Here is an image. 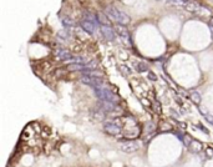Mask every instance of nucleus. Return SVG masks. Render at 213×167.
<instances>
[{
	"label": "nucleus",
	"instance_id": "nucleus-1",
	"mask_svg": "<svg viewBox=\"0 0 213 167\" xmlns=\"http://www.w3.org/2000/svg\"><path fill=\"white\" fill-rule=\"evenodd\" d=\"M105 12H106V16H107L109 19H111V20H113V21H116L117 24L126 25L130 21V16L126 14V12H124L122 10H120L117 8L109 6V8H106Z\"/></svg>",
	"mask_w": 213,
	"mask_h": 167
},
{
	"label": "nucleus",
	"instance_id": "nucleus-2",
	"mask_svg": "<svg viewBox=\"0 0 213 167\" xmlns=\"http://www.w3.org/2000/svg\"><path fill=\"white\" fill-rule=\"evenodd\" d=\"M95 90V94L96 96L101 100V101H107V102H113V104H116V102L118 101V97L117 95H115L110 89L105 87V86H97L94 89Z\"/></svg>",
	"mask_w": 213,
	"mask_h": 167
},
{
	"label": "nucleus",
	"instance_id": "nucleus-3",
	"mask_svg": "<svg viewBox=\"0 0 213 167\" xmlns=\"http://www.w3.org/2000/svg\"><path fill=\"white\" fill-rule=\"evenodd\" d=\"M81 81L89 86H92V87H97V86H101L102 85V80L99 78V76H90V75H84L81 78Z\"/></svg>",
	"mask_w": 213,
	"mask_h": 167
},
{
	"label": "nucleus",
	"instance_id": "nucleus-4",
	"mask_svg": "<svg viewBox=\"0 0 213 167\" xmlns=\"http://www.w3.org/2000/svg\"><path fill=\"white\" fill-rule=\"evenodd\" d=\"M103 130H105L106 134L112 135V136H116V135H118L120 132H121V126H120L118 124H116V122L110 121V122H106V124H105Z\"/></svg>",
	"mask_w": 213,
	"mask_h": 167
},
{
	"label": "nucleus",
	"instance_id": "nucleus-5",
	"mask_svg": "<svg viewBox=\"0 0 213 167\" xmlns=\"http://www.w3.org/2000/svg\"><path fill=\"white\" fill-rule=\"evenodd\" d=\"M120 148H121V151L125 153H134L138 150V144L136 141H126V142L121 144Z\"/></svg>",
	"mask_w": 213,
	"mask_h": 167
},
{
	"label": "nucleus",
	"instance_id": "nucleus-6",
	"mask_svg": "<svg viewBox=\"0 0 213 167\" xmlns=\"http://www.w3.org/2000/svg\"><path fill=\"white\" fill-rule=\"evenodd\" d=\"M100 29H101L102 35H103L109 41L115 40V29H112L110 25H101Z\"/></svg>",
	"mask_w": 213,
	"mask_h": 167
},
{
	"label": "nucleus",
	"instance_id": "nucleus-7",
	"mask_svg": "<svg viewBox=\"0 0 213 167\" xmlns=\"http://www.w3.org/2000/svg\"><path fill=\"white\" fill-rule=\"evenodd\" d=\"M81 28H82V30H84L85 33H87V34H90V35L95 34V31H96V25L92 24V23L89 21V20H82V21H81Z\"/></svg>",
	"mask_w": 213,
	"mask_h": 167
},
{
	"label": "nucleus",
	"instance_id": "nucleus-8",
	"mask_svg": "<svg viewBox=\"0 0 213 167\" xmlns=\"http://www.w3.org/2000/svg\"><path fill=\"white\" fill-rule=\"evenodd\" d=\"M54 55H55V57L58 60H68V59L72 57L71 53H70V51H68L66 49H56Z\"/></svg>",
	"mask_w": 213,
	"mask_h": 167
},
{
	"label": "nucleus",
	"instance_id": "nucleus-9",
	"mask_svg": "<svg viewBox=\"0 0 213 167\" xmlns=\"http://www.w3.org/2000/svg\"><path fill=\"white\" fill-rule=\"evenodd\" d=\"M115 31L122 37L124 40H127V39H130V34H128V30L124 26V25H121V24H117L116 26H115Z\"/></svg>",
	"mask_w": 213,
	"mask_h": 167
},
{
	"label": "nucleus",
	"instance_id": "nucleus-10",
	"mask_svg": "<svg viewBox=\"0 0 213 167\" xmlns=\"http://www.w3.org/2000/svg\"><path fill=\"white\" fill-rule=\"evenodd\" d=\"M188 147H190V150H191L192 152L198 153V152H201V151H202L203 145H202L201 141H198V140H192V142H191V145H190Z\"/></svg>",
	"mask_w": 213,
	"mask_h": 167
},
{
	"label": "nucleus",
	"instance_id": "nucleus-11",
	"mask_svg": "<svg viewBox=\"0 0 213 167\" xmlns=\"http://www.w3.org/2000/svg\"><path fill=\"white\" fill-rule=\"evenodd\" d=\"M68 69L70 71H85L87 70V64L84 65V64H77V62H72L68 66Z\"/></svg>",
	"mask_w": 213,
	"mask_h": 167
},
{
	"label": "nucleus",
	"instance_id": "nucleus-12",
	"mask_svg": "<svg viewBox=\"0 0 213 167\" xmlns=\"http://www.w3.org/2000/svg\"><path fill=\"white\" fill-rule=\"evenodd\" d=\"M91 116L97 121H102L105 119V111L102 109H94L91 112Z\"/></svg>",
	"mask_w": 213,
	"mask_h": 167
},
{
	"label": "nucleus",
	"instance_id": "nucleus-13",
	"mask_svg": "<svg viewBox=\"0 0 213 167\" xmlns=\"http://www.w3.org/2000/svg\"><path fill=\"white\" fill-rule=\"evenodd\" d=\"M184 8L187 10H190V11H198L199 9H201V6H199L197 3L192 2V0H187L186 4H184Z\"/></svg>",
	"mask_w": 213,
	"mask_h": 167
},
{
	"label": "nucleus",
	"instance_id": "nucleus-14",
	"mask_svg": "<svg viewBox=\"0 0 213 167\" xmlns=\"http://www.w3.org/2000/svg\"><path fill=\"white\" fill-rule=\"evenodd\" d=\"M61 23L65 28H74L75 26V21L69 16H61Z\"/></svg>",
	"mask_w": 213,
	"mask_h": 167
},
{
	"label": "nucleus",
	"instance_id": "nucleus-15",
	"mask_svg": "<svg viewBox=\"0 0 213 167\" xmlns=\"http://www.w3.org/2000/svg\"><path fill=\"white\" fill-rule=\"evenodd\" d=\"M191 100L194 102L196 105H199L201 104V94L199 92H196V91H193V92H191Z\"/></svg>",
	"mask_w": 213,
	"mask_h": 167
},
{
	"label": "nucleus",
	"instance_id": "nucleus-16",
	"mask_svg": "<svg viewBox=\"0 0 213 167\" xmlns=\"http://www.w3.org/2000/svg\"><path fill=\"white\" fill-rule=\"evenodd\" d=\"M85 20H89V21H91L92 24H95V25H97L99 24V19H96V16L94 15V14H91V12H85Z\"/></svg>",
	"mask_w": 213,
	"mask_h": 167
},
{
	"label": "nucleus",
	"instance_id": "nucleus-17",
	"mask_svg": "<svg viewBox=\"0 0 213 167\" xmlns=\"http://www.w3.org/2000/svg\"><path fill=\"white\" fill-rule=\"evenodd\" d=\"M136 70L138 72H145V71L148 70V65L146 62H137L136 64Z\"/></svg>",
	"mask_w": 213,
	"mask_h": 167
},
{
	"label": "nucleus",
	"instance_id": "nucleus-18",
	"mask_svg": "<svg viewBox=\"0 0 213 167\" xmlns=\"http://www.w3.org/2000/svg\"><path fill=\"white\" fill-rule=\"evenodd\" d=\"M97 18H99V21H100L102 25H110V20L107 19V16H105L103 14H99Z\"/></svg>",
	"mask_w": 213,
	"mask_h": 167
},
{
	"label": "nucleus",
	"instance_id": "nucleus-19",
	"mask_svg": "<svg viewBox=\"0 0 213 167\" xmlns=\"http://www.w3.org/2000/svg\"><path fill=\"white\" fill-rule=\"evenodd\" d=\"M155 128H156V125H155L153 122H150V124L146 125V130H145V132H146V134L153 132V131H155Z\"/></svg>",
	"mask_w": 213,
	"mask_h": 167
},
{
	"label": "nucleus",
	"instance_id": "nucleus-20",
	"mask_svg": "<svg viewBox=\"0 0 213 167\" xmlns=\"http://www.w3.org/2000/svg\"><path fill=\"white\" fill-rule=\"evenodd\" d=\"M192 140H193V138H192L191 136H188V135H184V137H183V140H182V141H183V144L188 147V146L191 145V142H192Z\"/></svg>",
	"mask_w": 213,
	"mask_h": 167
},
{
	"label": "nucleus",
	"instance_id": "nucleus-21",
	"mask_svg": "<svg viewBox=\"0 0 213 167\" xmlns=\"http://www.w3.org/2000/svg\"><path fill=\"white\" fill-rule=\"evenodd\" d=\"M168 2L172 3V4L180 5V6H184V4H186V2H187V0H168Z\"/></svg>",
	"mask_w": 213,
	"mask_h": 167
},
{
	"label": "nucleus",
	"instance_id": "nucleus-22",
	"mask_svg": "<svg viewBox=\"0 0 213 167\" xmlns=\"http://www.w3.org/2000/svg\"><path fill=\"white\" fill-rule=\"evenodd\" d=\"M206 155L208 158H212L213 160V148L212 147H207L206 148Z\"/></svg>",
	"mask_w": 213,
	"mask_h": 167
},
{
	"label": "nucleus",
	"instance_id": "nucleus-23",
	"mask_svg": "<svg viewBox=\"0 0 213 167\" xmlns=\"http://www.w3.org/2000/svg\"><path fill=\"white\" fill-rule=\"evenodd\" d=\"M197 127H198L199 130H201V131H202L203 134H206V135H209V131L207 130V128H206V127H204V126H203L202 124H198V125H197Z\"/></svg>",
	"mask_w": 213,
	"mask_h": 167
},
{
	"label": "nucleus",
	"instance_id": "nucleus-24",
	"mask_svg": "<svg viewBox=\"0 0 213 167\" xmlns=\"http://www.w3.org/2000/svg\"><path fill=\"white\" fill-rule=\"evenodd\" d=\"M204 117H206V120L211 124V125H213V115H211V113H207V115H204Z\"/></svg>",
	"mask_w": 213,
	"mask_h": 167
},
{
	"label": "nucleus",
	"instance_id": "nucleus-25",
	"mask_svg": "<svg viewBox=\"0 0 213 167\" xmlns=\"http://www.w3.org/2000/svg\"><path fill=\"white\" fill-rule=\"evenodd\" d=\"M148 79H150L151 81H156V80H157V76H156L152 71H150V72H148Z\"/></svg>",
	"mask_w": 213,
	"mask_h": 167
},
{
	"label": "nucleus",
	"instance_id": "nucleus-26",
	"mask_svg": "<svg viewBox=\"0 0 213 167\" xmlns=\"http://www.w3.org/2000/svg\"><path fill=\"white\" fill-rule=\"evenodd\" d=\"M176 101L178 102V104H182V99L180 96H176Z\"/></svg>",
	"mask_w": 213,
	"mask_h": 167
},
{
	"label": "nucleus",
	"instance_id": "nucleus-27",
	"mask_svg": "<svg viewBox=\"0 0 213 167\" xmlns=\"http://www.w3.org/2000/svg\"><path fill=\"white\" fill-rule=\"evenodd\" d=\"M209 29H211V34H212V39H213V26L209 25Z\"/></svg>",
	"mask_w": 213,
	"mask_h": 167
},
{
	"label": "nucleus",
	"instance_id": "nucleus-28",
	"mask_svg": "<svg viewBox=\"0 0 213 167\" xmlns=\"http://www.w3.org/2000/svg\"><path fill=\"white\" fill-rule=\"evenodd\" d=\"M211 25H212V26H213V18L211 19Z\"/></svg>",
	"mask_w": 213,
	"mask_h": 167
}]
</instances>
